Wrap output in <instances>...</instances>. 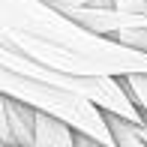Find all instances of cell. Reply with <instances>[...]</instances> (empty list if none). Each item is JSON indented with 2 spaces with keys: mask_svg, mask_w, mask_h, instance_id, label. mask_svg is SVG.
I'll use <instances>...</instances> for the list:
<instances>
[{
  "mask_svg": "<svg viewBox=\"0 0 147 147\" xmlns=\"http://www.w3.org/2000/svg\"><path fill=\"white\" fill-rule=\"evenodd\" d=\"M0 147H15V144H0Z\"/></svg>",
  "mask_w": 147,
  "mask_h": 147,
  "instance_id": "8992f818",
  "label": "cell"
},
{
  "mask_svg": "<svg viewBox=\"0 0 147 147\" xmlns=\"http://www.w3.org/2000/svg\"><path fill=\"white\" fill-rule=\"evenodd\" d=\"M30 147H75V129L48 111H36Z\"/></svg>",
  "mask_w": 147,
  "mask_h": 147,
  "instance_id": "7a4b0ae2",
  "label": "cell"
},
{
  "mask_svg": "<svg viewBox=\"0 0 147 147\" xmlns=\"http://www.w3.org/2000/svg\"><path fill=\"white\" fill-rule=\"evenodd\" d=\"M48 6H54L60 12H69V9H81V6H93V3H102V0H45Z\"/></svg>",
  "mask_w": 147,
  "mask_h": 147,
  "instance_id": "5b68a950",
  "label": "cell"
},
{
  "mask_svg": "<svg viewBox=\"0 0 147 147\" xmlns=\"http://www.w3.org/2000/svg\"><path fill=\"white\" fill-rule=\"evenodd\" d=\"M120 84L129 93L132 105L141 111V117H147V75L144 72H135V75H120Z\"/></svg>",
  "mask_w": 147,
  "mask_h": 147,
  "instance_id": "277c9868",
  "label": "cell"
},
{
  "mask_svg": "<svg viewBox=\"0 0 147 147\" xmlns=\"http://www.w3.org/2000/svg\"><path fill=\"white\" fill-rule=\"evenodd\" d=\"M105 123H108V132H111L114 147H147L141 138H138L135 126L126 123V120H120L117 114H105Z\"/></svg>",
  "mask_w": 147,
  "mask_h": 147,
  "instance_id": "3957f363",
  "label": "cell"
},
{
  "mask_svg": "<svg viewBox=\"0 0 147 147\" xmlns=\"http://www.w3.org/2000/svg\"><path fill=\"white\" fill-rule=\"evenodd\" d=\"M0 42L63 75H147V54L78 27L45 0H0Z\"/></svg>",
  "mask_w": 147,
  "mask_h": 147,
  "instance_id": "6da1fadb",
  "label": "cell"
}]
</instances>
